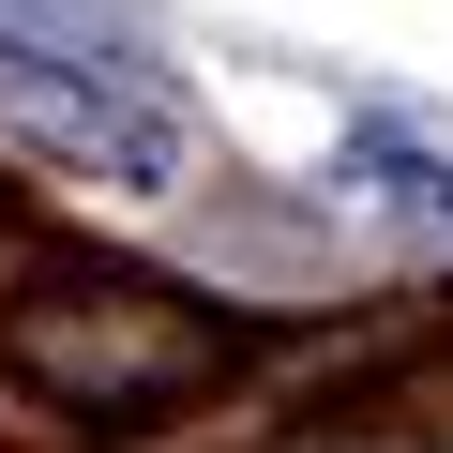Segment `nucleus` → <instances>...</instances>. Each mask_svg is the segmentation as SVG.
<instances>
[{
  "mask_svg": "<svg viewBox=\"0 0 453 453\" xmlns=\"http://www.w3.org/2000/svg\"><path fill=\"white\" fill-rule=\"evenodd\" d=\"M0 151H31L46 181H91V196H166L196 166V106L151 61H91L61 31H0Z\"/></svg>",
  "mask_w": 453,
  "mask_h": 453,
  "instance_id": "1",
  "label": "nucleus"
},
{
  "mask_svg": "<svg viewBox=\"0 0 453 453\" xmlns=\"http://www.w3.org/2000/svg\"><path fill=\"white\" fill-rule=\"evenodd\" d=\"M0 363H16L46 408H76V423H136V408H181V393H211V363H226V333L196 318V303H166V288H46V303H0Z\"/></svg>",
  "mask_w": 453,
  "mask_h": 453,
  "instance_id": "2",
  "label": "nucleus"
},
{
  "mask_svg": "<svg viewBox=\"0 0 453 453\" xmlns=\"http://www.w3.org/2000/svg\"><path fill=\"white\" fill-rule=\"evenodd\" d=\"M348 196L393 211L423 257H453V136H423V121H363V136H348Z\"/></svg>",
  "mask_w": 453,
  "mask_h": 453,
  "instance_id": "3",
  "label": "nucleus"
},
{
  "mask_svg": "<svg viewBox=\"0 0 453 453\" xmlns=\"http://www.w3.org/2000/svg\"><path fill=\"white\" fill-rule=\"evenodd\" d=\"M31 16H61V31L91 46V16H106V0H0V31H31Z\"/></svg>",
  "mask_w": 453,
  "mask_h": 453,
  "instance_id": "4",
  "label": "nucleus"
}]
</instances>
